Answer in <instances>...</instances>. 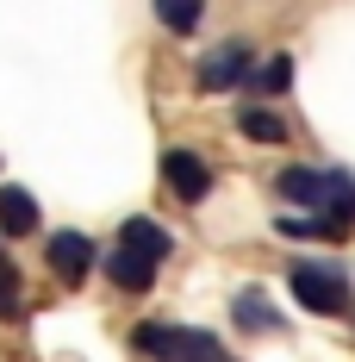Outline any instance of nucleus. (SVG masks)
<instances>
[{
    "mask_svg": "<svg viewBox=\"0 0 355 362\" xmlns=\"http://www.w3.org/2000/svg\"><path fill=\"white\" fill-rule=\"evenodd\" d=\"M13 306H19V269L0 256V313H13Z\"/></svg>",
    "mask_w": 355,
    "mask_h": 362,
    "instance_id": "nucleus-17",
    "label": "nucleus"
},
{
    "mask_svg": "<svg viewBox=\"0 0 355 362\" xmlns=\"http://www.w3.org/2000/svg\"><path fill=\"white\" fill-rule=\"evenodd\" d=\"M44 256H50V269H56L63 281H81V275L94 269V238H88V231H50Z\"/></svg>",
    "mask_w": 355,
    "mask_h": 362,
    "instance_id": "nucleus-4",
    "label": "nucleus"
},
{
    "mask_svg": "<svg viewBox=\"0 0 355 362\" xmlns=\"http://www.w3.org/2000/svg\"><path fill=\"white\" fill-rule=\"evenodd\" d=\"M119 244H131V250H143V256H156V262H162V256H169V231H162V225H156V218H125V225H119Z\"/></svg>",
    "mask_w": 355,
    "mask_h": 362,
    "instance_id": "nucleus-10",
    "label": "nucleus"
},
{
    "mask_svg": "<svg viewBox=\"0 0 355 362\" xmlns=\"http://www.w3.org/2000/svg\"><path fill=\"white\" fill-rule=\"evenodd\" d=\"M131 344H138L143 356H156V362H175L181 356V331L162 325V319H143V325L131 331Z\"/></svg>",
    "mask_w": 355,
    "mask_h": 362,
    "instance_id": "nucleus-9",
    "label": "nucleus"
},
{
    "mask_svg": "<svg viewBox=\"0 0 355 362\" xmlns=\"http://www.w3.org/2000/svg\"><path fill=\"white\" fill-rule=\"evenodd\" d=\"M249 88H255V94H287V88H293V57H268L262 69L249 75Z\"/></svg>",
    "mask_w": 355,
    "mask_h": 362,
    "instance_id": "nucleus-13",
    "label": "nucleus"
},
{
    "mask_svg": "<svg viewBox=\"0 0 355 362\" xmlns=\"http://www.w3.org/2000/svg\"><path fill=\"white\" fill-rule=\"evenodd\" d=\"M231 313H237V325H262V331H275V306H268L262 293H237V306H231Z\"/></svg>",
    "mask_w": 355,
    "mask_h": 362,
    "instance_id": "nucleus-15",
    "label": "nucleus"
},
{
    "mask_svg": "<svg viewBox=\"0 0 355 362\" xmlns=\"http://www.w3.org/2000/svg\"><path fill=\"white\" fill-rule=\"evenodd\" d=\"M162 181L175 187L187 206H193V200H206V194H212V163H206V156H193V150H169V156H162Z\"/></svg>",
    "mask_w": 355,
    "mask_h": 362,
    "instance_id": "nucleus-3",
    "label": "nucleus"
},
{
    "mask_svg": "<svg viewBox=\"0 0 355 362\" xmlns=\"http://www.w3.org/2000/svg\"><path fill=\"white\" fill-rule=\"evenodd\" d=\"M275 187H281L293 206H324V187H330V175L306 169V163H287L281 175H275Z\"/></svg>",
    "mask_w": 355,
    "mask_h": 362,
    "instance_id": "nucleus-6",
    "label": "nucleus"
},
{
    "mask_svg": "<svg viewBox=\"0 0 355 362\" xmlns=\"http://www.w3.org/2000/svg\"><path fill=\"white\" fill-rule=\"evenodd\" d=\"M175 362H231V356H224V344H218L212 331H181V356Z\"/></svg>",
    "mask_w": 355,
    "mask_h": 362,
    "instance_id": "nucleus-14",
    "label": "nucleus"
},
{
    "mask_svg": "<svg viewBox=\"0 0 355 362\" xmlns=\"http://www.w3.org/2000/svg\"><path fill=\"white\" fill-rule=\"evenodd\" d=\"M0 231H6V238L37 231V200L19 187V181H6V187H0Z\"/></svg>",
    "mask_w": 355,
    "mask_h": 362,
    "instance_id": "nucleus-7",
    "label": "nucleus"
},
{
    "mask_svg": "<svg viewBox=\"0 0 355 362\" xmlns=\"http://www.w3.org/2000/svg\"><path fill=\"white\" fill-rule=\"evenodd\" d=\"M275 231H281V238H337L324 218H306V213H281V218H275Z\"/></svg>",
    "mask_w": 355,
    "mask_h": 362,
    "instance_id": "nucleus-16",
    "label": "nucleus"
},
{
    "mask_svg": "<svg viewBox=\"0 0 355 362\" xmlns=\"http://www.w3.org/2000/svg\"><path fill=\"white\" fill-rule=\"evenodd\" d=\"M150 6L169 32H200V19H206V0H150Z\"/></svg>",
    "mask_w": 355,
    "mask_h": 362,
    "instance_id": "nucleus-12",
    "label": "nucleus"
},
{
    "mask_svg": "<svg viewBox=\"0 0 355 362\" xmlns=\"http://www.w3.org/2000/svg\"><path fill=\"white\" fill-rule=\"evenodd\" d=\"M249 75H255V50H249L243 37H231L224 50H212L200 63V88L206 94H231V88H249Z\"/></svg>",
    "mask_w": 355,
    "mask_h": 362,
    "instance_id": "nucleus-2",
    "label": "nucleus"
},
{
    "mask_svg": "<svg viewBox=\"0 0 355 362\" xmlns=\"http://www.w3.org/2000/svg\"><path fill=\"white\" fill-rule=\"evenodd\" d=\"M107 281H112V288H125V293H143L150 281H156V256H143V250H131V244H119V250L107 256Z\"/></svg>",
    "mask_w": 355,
    "mask_h": 362,
    "instance_id": "nucleus-5",
    "label": "nucleus"
},
{
    "mask_svg": "<svg viewBox=\"0 0 355 362\" xmlns=\"http://www.w3.org/2000/svg\"><path fill=\"white\" fill-rule=\"evenodd\" d=\"M237 132H243L249 144H281V138H287L281 112H268V107H243V112H237Z\"/></svg>",
    "mask_w": 355,
    "mask_h": 362,
    "instance_id": "nucleus-11",
    "label": "nucleus"
},
{
    "mask_svg": "<svg viewBox=\"0 0 355 362\" xmlns=\"http://www.w3.org/2000/svg\"><path fill=\"white\" fill-rule=\"evenodd\" d=\"M287 288H293V300L306 306V313H343V300H349V288H343V275H330V269H318V262H293L287 269Z\"/></svg>",
    "mask_w": 355,
    "mask_h": 362,
    "instance_id": "nucleus-1",
    "label": "nucleus"
},
{
    "mask_svg": "<svg viewBox=\"0 0 355 362\" xmlns=\"http://www.w3.org/2000/svg\"><path fill=\"white\" fill-rule=\"evenodd\" d=\"M324 225L343 238V225H355V175H330V187H324Z\"/></svg>",
    "mask_w": 355,
    "mask_h": 362,
    "instance_id": "nucleus-8",
    "label": "nucleus"
}]
</instances>
